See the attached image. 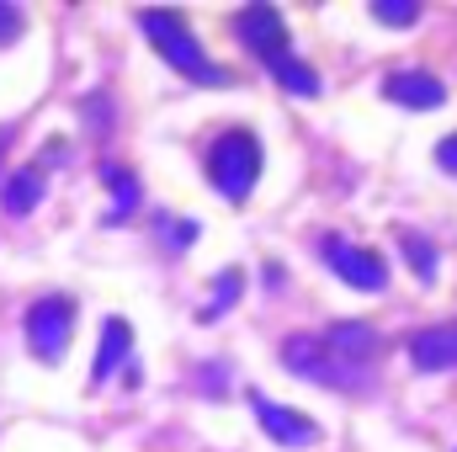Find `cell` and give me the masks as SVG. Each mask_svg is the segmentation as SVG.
Returning a JSON list of instances; mask_svg holds the SVG:
<instances>
[{"instance_id":"15","label":"cell","mask_w":457,"mask_h":452,"mask_svg":"<svg viewBox=\"0 0 457 452\" xmlns=\"http://www.w3.org/2000/svg\"><path fill=\"white\" fill-rule=\"evenodd\" d=\"M399 245H404L415 277H420V282H436V250H431V239H420L415 229H399Z\"/></svg>"},{"instance_id":"14","label":"cell","mask_w":457,"mask_h":452,"mask_svg":"<svg viewBox=\"0 0 457 452\" xmlns=\"http://www.w3.org/2000/svg\"><path fill=\"white\" fill-rule=\"evenodd\" d=\"M102 181L112 187V197H117V208L107 213V224H117V219H128L133 208H138V181L122 171V165H102Z\"/></svg>"},{"instance_id":"13","label":"cell","mask_w":457,"mask_h":452,"mask_svg":"<svg viewBox=\"0 0 457 452\" xmlns=\"http://www.w3.org/2000/svg\"><path fill=\"white\" fill-rule=\"evenodd\" d=\"M271 75H277L293 96H320V75H314L303 59H293V54H282V59L271 64Z\"/></svg>"},{"instance_id":"16","label":"cell","mask_w":457,"mask_h":452,"mask_svg":"<svg viewBox=\"0 0 457 452\" xmlns=\"http://www.w3.org/2000/svg\"><path fill=\"white\" fill-rule=\"evenodd\" d=\"M372 16L388 21V27H410V21L420 16V5H415V0H372Z\"/></svg>"},{"instance_id":"11","label":"cell","mask_w":457,"mask_h":452,"mask_svg":"<svg viewBox=\"0 0 457 452\" xmlns=\"http://www.w3.org/2000/svg\"><path fill=\"white\" fill-rule=\"evenodd\" d=\"M128 351H133V331H128V320H117L112 314V320L102 325V356H96V367H91V383H107L112 367L128 356Z\"/></svg>"},{"instance_id":"6","label":"cell","mask_w":457,"mask_h":452,"mask_svg":"<svg viewBox=\"0 0 457 452\" xmlns=\"http://www.w3.org/2000/svg\"><path fill=\"white\" fill-rule=\"evenodd\" d=\"M250 405H255V421L266 426L271 442H282V448H314V442H320V426H314L303 410L271 405V399H261V394H250Z\"/></svg>"},{"instance_id":"5","label":"cell","mask_w":457,"mask_h":452,"mask_svg":"<svg viewBox=\"0 0 457 452\" xmlns=\"http://www.w3.org/2000/svg\"><path fill=\"white\" fill-rule=\"evenodd\" d=\"M325 266L351 282V288H361V293H383L388 288V266H383V255H372V250H361V245H351V239H325Z\"/></svg>"},{"instance_id":"7","label":"cell","mask_w":457,"mask_h":452,"mask_svg":"<svg viewBox=\"0 0 457 452\" xmlns=\"http://www.w3.org/2000/svg\"><path fill=\"white\" fill-rule=\"evenodd\" d=\"M234 27H239L245 48H255L266 64H277V59L287 54V27H282V16H277L271 5H250V11H239Z\"/></svg>"},{"instance_id":"3","label":"cell","mask_w":457,"mask_h":452,"mask_svg":"<svg viewBox=\"0 0 457 452\" xmlns=\"http://www.w3.org/2000/svg\"><path fill=\"white\" fill-rule=\"evenodd\" d=\"M282 367H293L298 378L325 383V389H361V378H367V372L345 367V362L320 336H287V340H282Z\"/></svg>"},{"instance_id":"18","label":"cell","mask_w":457,"mask_h":452,"mask_svg":"<svg viewBox=\"0 0 457 452\" xmlns=\"http://www.w3.org/2000/svg\"><path fill=\"white\" fill-rule=\"evenodd\" d=\"M21 27H27V16H21L16 5H5V0H0V43H16V38H21Z\"/></svg>"},{"instance_id":"12","label":"cell","mask_w":457,"mask_h":452,"mask_svg":"<svg viewBox=\"0 0 457 452\" xmlns=\"http://www.w3.org/2000/svg\"><path fill=\"white\" fill-rule=\"evenodd\" d=\"M43 187H48V181H43V171H37V165H27V171H16V176L5 181V192H0V203H5V213H11V219H21V213H32V208H37V197H43Z\"/></svg>"},{"instance_id":"2","label":"cell","mask_w":457,"mask_h":452,"mask_svg":"<svg viewBox=\"0 0 457 452\" xmlns=\"http://www.w3.org/2000/svg\"><path fill=\"white\" fill-rule=\"evenodd\" d=\"M208 176H213V187L224 192L228 203H239L255 187V176H261V144H255V133H245V128L219 133L213 149H208Z\"/></svg>"},{"instance_id":"1","label":"cell","mask_w":457,"mask_h":452,"mask_svg":"<svg viewBox=\"0 0 457 452\" xmlns=\"http://www.w3.org/2000/svg\"><path fill=\"white\" fill-rule=\"evenodd\" d=\"M138 27L154 38V48H160V59L170 64V70H181V75H192V80H213V86H228V75L197 48V38L181 27V16L176 11H144L138 16Z\"/></svg>"},{"instance_id":"8","label":"cell","mask_w":457,"mask_h":452,"mask_svg":"<svg viewBox=\"0 0 457 452\" xmlns=\"http://www.w3.org/2000/svg\"><path fill=\"white\" fill-rule=\"evenodd\" d=\"M325 346L341 356L345 367H356V372H367V362L383 351V340H378V331L372 325H361V320H341V325H330V336H325Z\"/></svg>"},{"instance_id":"9","label":"cell","mask_w":457,"mask_h":452,"mask_svg":"<svg viewBox=\"0 0 457 452\" xmlns=\"http://www.w3.org/2000/svg\"><path fill=\"white\" fill-rule=\"evenodd\" d=\"M383 91H388V102L415 107V113H431V107L447 102V86H442L436 75H426V70H399V75H388Z\"/></svg>"},{"instance_id":"19","label":"cell","mask_w":457,"mask_h":452,"mask_svg":"<svg viewBox=\"0 0 457 452\" xmlns=\"http://www.w3.org/2000/svg\"><path fill=\"white\" fill-rule=\"evenodd\" d=\"M436 165H442V171H453V176H457V133H453V138H442V144H436Z\"/></svg>"},{"instance_id":"17","label":"cell","mask_w":457,"mask_h":452,"mask_svg":"<svg viewBox=\"0 0 457 452\" xmlns=\"http://www.w3.org/2000/svg\"><path fill=\"white\" fill-rule=\"evenodd\" d=\"M234 298H239V272H224L219 288H213V304L203 309V320H219L224 309H234Z\"/></svg>"},{"instance_id":"4","label":"cell","mask_w":457,"mask_h":452,"mask_svg":"<svg viewBox=\"0 0 457 452\" xmlns=\"http://www.w3.org/2000/svg\"><path fill=\"white\" fill-rule=\"evenodd\" d=\"M70 325H75V304L70 298H37L32 309H27V340H32V351L43 356V362H59L64 356V346H70Z\"/></svg>"},{"instance_id":"10","label":"cell","mask_w":457,"mask_h":452,"mask_svg":"<svg viewBox=\"0 0 457 452\" xmlns=\"http://www.w3.org/2000/svg\"><path fill=\"white\" fill-rule=\"evenodd\" d=\"M410 362H415L420 372H447V367H457V325L415 331V336H410Z\"/></svg>"}]
</instances>
